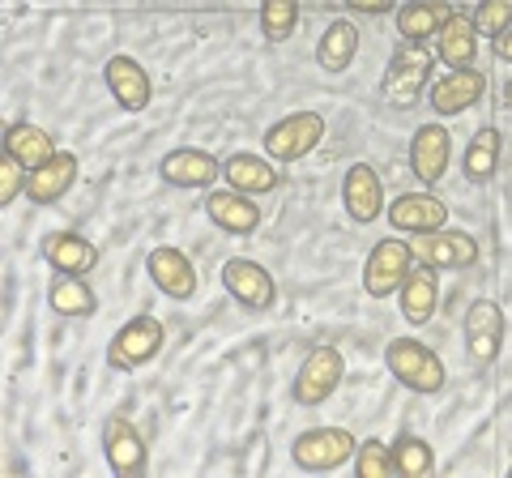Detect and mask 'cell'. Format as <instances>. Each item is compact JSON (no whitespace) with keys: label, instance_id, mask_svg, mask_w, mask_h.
Masks as SVG:
<instances>
[{"label":"cell","instance_id":"cell-26","mask_svg":"<svg viewBox=\"0 0 512 478\" xmlns=\"http://www.w3.org/2000/svg\"><path fill=\"white\" fill-rule=\"evenodd\" d=\"M355 56H359V26L346 22V18L329 22L325 35H320V43H316V65L325 73H346L350 65H355Z\"/></svg>","mask_w":512,"mask_h":478},{"label":"cell","instance_id":"cell-27","mask_svg":"<svg viewBox=\"0 0 512 478\" xmlns=\"http://www.w3.org/2000/svg\"><path fill=\"white\" fill-rule=\"evenodd\" d=\"M5 150L18 158L26 171H35L56 154V141L47 129H39L35 120H18V124H9V133H5Z\"/></svg>","mask_w":512,"mask_h":478},{"label":"cell","instance_id":"cell-16","mask_svg":"<svg viewBox=\"0 0 512 478\" xmlns=\"http://www.w3.org/2000/svg\"><path fill=\"white\" fill-rule=\"evenodd\" d=\"M483 94H487L483 69H453V73H444L440 82H431L427 103L436 116H461V111H470L474 103H483Z\"/></svg>","mask_w":512,"mask_h":478},{"label":"cell","instance_id":"cell-35","mask_svg":"<svg viewBox=\"0 0 512 478\" xmlns=\"http://www.w3.org/2000/svg\"><path fill=\"white\" fill-rule=\"evenodd\" d=\"M350 13H367V18H384V13H397L402 0H342Z\"/></svg>","mask_w":512,"mask_h":478},{"label":"cell","instance_id":"cell-7","mask_svg":"<svg viewBox=\"0 0 512 478\" xmlns=\"http://www.w3.org/2000/svg\"><path fill=\"white\" fill-rule=\"evenodd\" d=\"M410 269H414L410 239H380L363 261V291L372 299H389V295L402 291Z\"/></svg>","mask_w":512,"mask_h":478},{"label":"cell","instance_id":"cell-6","mask_svg":"<svg viewBox=\"0 0 512 478\" xmlns=\"http://www.w3.org/2000/svg\"><path fill=\"white\" fill-rule=\"evenodd\" d=\"M355 449H359V440L346 427H308L303 436H295L291 461L308 474H329V470H342L355 457Z\"/></svg>","mask_w":512,"mask_h":478},{"label":"cell","instance_id":"cell-22","mask_svg":"<svg viewBox=\"0 0 512 478\" xmlns=\"http://www.w3.org/2000/svg\"><path fill=\"white\" fill-rule=\"evenodd\" d=\"M436 60H444L448 69H474V60H478L474 13H466V9L448 13V22L440 26V35H436Z\"/></svg>","mask_w":512,"mask_h":478},{"label":"cell","instance_id":"cell-32","mask_svg":"<svg viewBox=\"0 0 512 478\" xmlns=\"http://www.w3.org/2000/svg\"><path fill=\"white\" fill-rule=\"evenodd\" d=\"M350 466H355L359 478H389L393 474V453H389V444H380L372 436V440H359V449H355V457H350Z\"/></svg>","mask_w":512,"mask_h":478},{"label":"cell","instance_id":"cell-28","mask_svg":"<svg viewBox=\"0 0 512 478\" xmlns=\"http://www.w3.org/2000/svg\"><path fill=\"white\" fill-rule=\"evenodd\" d=\"M47 304H52L56 316H73V321H82V316H94L99 299H94L86 274H56L52 286H47Z\"/></svg>","mask_w":512,"mask_h":478},{"label":"cell","instance_id":"cell-24","mask_svg":"<svg viewBox=\"0 0 512 478\" xmlns=\"http://www.w3.org/2000/svg\"><path fill=\"white\" fill-rule=\"evenodd\" d=\"M436 299H440V278H436V269H427L414 261V269L406 274L402 282V291H397V304H402V316H406V325H427L431 316H436Z\"/></svg>","mask_w":512,"mask_h":478},{"label":"cell","instance_id":"cell-9","mask_svg":"<svg viewBox=\"0 0 512 478\" xmlns=\"http://www.w3.org/2000/svg\"><path fill=\"white\" fill-rule=\"evenodd\" d=\"M222 286H227V295L244 312H269L278 304L274 274H269L261 261H252V257H231L227 265H222Z\"/></svg>","mask_w":512,"mask_h":478},{"label":"cell","instance_id":"cell-30","mask_svg":"<svg viewBox=\"0 0 512 478\" xmlns=\"http://www.w3.org/2000/svg\"><path fill=\"white\" fill-rule=\"evenodd\" d=\"M389 453H393V474H402V478H427L436 470V453H431V444L423 436L402 432L389 444Z\"/></svg>","mask_w":512,"mask_h":478},{"label":"cell","instance_id":"cell-18","mask_svg":"<svg viewBox=\"0 0 512 478\" xmlns=\"http://www.w3.org/2000/svg\"><path fill=\"white\" fill-rule=\"evenodd\" d=\"M103 82L111 90V99H116L124 111H146L150 99H154L150 73L137 56H111L103 65Z\"/></svg>","mask_w":512,"mask_h":478},{"label":"cell","instance_id":"cell-12","mask_svg":"<svg viewBox=\"0 0 512 478\" xmlns=\"http://www.w3.org/2000/svg\"><path fill=\"white\" fill-rule=\"evenodd\" d=\"M448 163H453V133H448L440 120L419 124V129H414V141H410V167H414V175H419V180L431 188V184L444 180Z\"/></svg>","mask_w":512,"mask_h":478},{"label":"cell","instance_id":"cell-11","mask_svg":"<svg viewBox=\"0 0 512 478\" xmlns=\"http://www.w3.org/2000/svg\"><path fill=\"white\" fill-rule=\"evenodd\" d=\"M103 457H107V470L116 478H141L150 470L146 436H141L137 423H128L124 414H111L103 423Z\"/></svg>","mask_w":512,"mask_h":478},{"label":"cell","instance_id":"cell-33","mask_svg":"<svg viewBox=\"0 0 512 478\" xmlns=\"http://www.w3.org/2000/svg\"><path fill=\"white\" fill-rule=\"evenodd\" d=\"M474 26H478V35H504V30L512 26V0H478V9H474Z\"/></svg>","mask_w":512,"mask_h":478},{"label":"cell","instance_id":"cell-20","mask_svg":"<svg viewBox=\"0 0 512 478\" xmlns=\"http://www.w3.org/2000/svg\"><path fill=\"white\" fill-rule=\"evenodd\" d=\"M205 214L218 231L227 235H252L261 227V205H256L248 193H235V188H214V193H205Z\"/></svg>","mask_w":512,"mask_h":478},{"label":"cell","instance_id":"cell-1","mask_svg":"<svg viewBox=\"0 0 512 478\" xmlns=\"http://www.w3.org/2000/svg\"><path fill=\"white\" fill-rule=\"evenodd\" d=\"M384 368H389V376L397 380V385H406L419 397H436L448 385L444 359L427 342H414V338H393L389 346H384Z\"/></svg>","mask_w":512,"mask_h":478},{"label":"cell","instance_id":"cell-29","mask_svg":"<svg viewBox=\"0 0 512 478\" xmlns=\"http://www.w3.org/2000/svg\"><path fill=\"white\" fill-rule=\"evenodd\" d=\"M500 150H504V137H500V129H478L474 137H470V146H466V154H461V171H466V180L470 184H487L495 171H500Z\"/></svg>","mask_w":512,"mask_h":478},{"label":"cell","instance_id":"cell-5","mask_svg":"<svg viewBox=\"0 0 512 478\" xmlns=\"http://www.w3.org/2000/svg\"><path fill=\"white\" fill-rule=\"evenodd\" d=\"M342 376H346V359H342V350L338 346H312L308 355H303V363H299V376H295V402L299 406H308V410H316V406H325L333 393L342 389Z\"/></svg>","mask_w":512,"mask_h":478},{"label":"cell","instance_id":"cell-31","mask_svg":"<svg viewBox=\"0 0 512 478\" xmlns=\"http://www.w3.org/2000/svg\"><path fill=\"white\" fill-rule=\"evenodd\" d=\"M299 26V0H261V35L269 43H286Z\"/></svg>","mask_w":512,"mask_h":478},{"label":"cell","instance_id":"cell-23","mask_svg":"<svg viewBox=\"0 0 512 478\" xmlns=\"http://www.w3.org/2000/svg\"><path fill=\"white\" fill-rule=\"evenodd\" d=\"M43 261L52 265V274H90L99 265V248L77 231H52L43 235Z\"/></svg>","mask_w":512,"mask_h":478},{"label":"cell","instance_id":"cell-13","mask_svg":"<svg viewBox=\"0 0 512 478\" xmlns=\"http://www.w3.org/2000/svg\"><path fill=\"white\" fill-rule=\"evenodd\" d=\"M342 205L350 222H359V227H367V222H376L389 205H384V184L372 163H350L346 175H342Z\"/></svg>","mask_w":512,"mask_h":478},{"label":"cell","instance_id":"cell-25","mask_svg":"<svg viewBox=\"0 0 512 478\" xmlns=\"http://www.w3.org/2000/svg\"><path fill=\"white\" fill-rule=\"evenodd\" d=\"M448 13H453L448 0H402L397 13H393V22H397V35H402L406 43H427V39L440 35Z\"/></svg>","mask_w":512,"mask_h":478},{"label":"cell","instance_id":"cell-19","mask_svg":"<svg viewBox=\"0 0 512 478\" xmlns=\"http://www.w3.org/2000/svg\"><path fill=\"white\" fill-rule=\"evenodd\" d=\"M222 180H227V188H235V193H248V197H265L274 193V188H282V171L274 158H261V154H231L222 158Z\"/></svg>","mask_w":512,"mask_h":478},{"label":"cell","instance_id":"cell-8","mask_svg":"<svg viewBox=\"0 0 512 478\" xmlns=\"http://www.w3.org/2000/svg\"><path fill=\"white\" fill-rule=\"evenodd\" d=\"M410 252H414V261L436 269V274L440 269H470V265H478V239L470 231H457V227L410 235Z\"/></svg>","mask_w":512,"mask_h":478},{"label":"cell","instance_id":"cell-37","mask_svg":"<svg viewBox=\"0 0 512 478\" xmlns=\"http://www.w3.org/2000/svg\"><path fill=\"white\" fill-rule=\"evenodd\" d=\"M504 107L512 111V77H508V82H504Z\"/></svg>","mask_w":512,"mask_h":478},{"label":"cell","instance_id":"cell-2","mask_svg":"<svg viewBox=\"0 0 512 478\" xmlns=\"http://www.w3.org/2000/svg\"><path fill=\"white\" fill-rule=\"evenodd\" d=\"M431 65H436V56L427 52V43H397V52L389 56V69H384V82H380V94L384 103L406 111L423 99L431 90Z\"/></svg>","mask_w":512,"mask_h":478},{"label":"cell","instance_id":"cell-21","mask_svg":"<svg viewBox=\"0 0 512 478\" xmlns=\"http://www.w3.org/2000/svg\"><path fill=\"white\" fill-rule=\"evenodd\" d=\"M77 171H82V163H77V154H73V150H56L43 167L30 171V180H26V197L35 201V205H56L60 197H69V188L77 184Z\"/></svg>","mask_w":512,"mask_h":478},{"label":"cell","instance_id":"cell-14","mask_svg":"<svg viewBox=\"0 0 512 478\" xmlns=\"http://www.w3.org/2000/svg\"><path fill=\"white\" fill-rule=\"evenodd\" d=\"M158 175H163L171 188H188V193L205 188V193H210V184L222 175V158H214L210 150H197V146H180V150L163 154Z\"/></svg>","mask_w":512,"mask_h":478},{"label":"cell","instance_id":"cell-34","mask_svg":"<svg viewBox=\"0 0 512 478\" xmlns=\"http://www.w3.org/2000/svg\"><path fill=\"white\" fill-rule=\"evenodd\" d=\"M26 180H30V171L13 158L9 150L0 154V205H13L22 193H26Z\"/></svg>","mask_w":512,"mask_h":478},{"label":"cell","instance_id":"cell-10","mask_svg":"<svg viewBox=\"0 0 512 478\" xmlns=\"http://www.w3.org/2000/svg\"><path fill=\"white\" fill-rule=\"evenodd\" d=\"M504 308L495 304V299H474V304L466 308V325H461V333H466V355L470 363H478V368H491L495 359H500L504 350Z\"/></svg>","mask_w":512,"mask_h":478},{"label":"cell","instance_id":"cell-17","mask_svg":"<svg viewBox=\"0 0 512 478\" xmlns=\"http://www.w3.org/2000/svg\"><path fill=\"white\" fill-rule=\"evenodd\" d=\"M384 218L402 235H427V231L448 227V205L436 193H402L384 210Z\"/></svg>","mask_w":512,"mask_h":478},{"label":"cell","instance_id":"cell-3","mask_svg":"<svg viewBox=\"0 0 512 478\" xmlns=\"http://www.w3.org/2000/svg\"><path fill=\"white\" fill-rule=\"evenodd\" d=\"M163 342H167L163 321L150 316V312H137L133 321H124L116 329V338L107 342V368L111 372H137V368H146V363H154L158 355H163Z\"/></svg>","mask_w":512,"mask_h":478},{"label":"cell","instance_id":"cell-36","mask_svg":"<svg viewBox=\"0 0 512 478\" xmlns=\"http://www.w3.org/2000/svg\"><path fill=\"white\" fill-rule=\"evenodd\" d=\"M491 47H495V56H500L504 65H512V26L504 30V35H495V39H491Z\"/></svg>","mask_w":512,"mask_h":478},{"label":"cell","instance_id":"cell-4","mask_svg":"<svg viewBox=\"0 0 512 478\" xmlns=\"http://www.w3.org/2000/svg\"><path fill=\"white\" fill-rule=\"evenodd\" d=\"M325 116L320 111H291V116H282L274 120L265 129V154L274 158V163H299V158H308L320 141H325Z\"/></svg>","mask_w":512,"mask_h":478},{"label":"cell","instance_id":"cell-15","mask_svg":"<svg viewBox=\"0 0 512 478\" xmlns=\"http://www.w3.org/2000/svg\"><path fill=\"white\" fill-rule=\"evenodd\" d=\"M146 274H150V282H154L167 299H175V304H188V299L197 295V269H192L188 252L171 248V244L150 248V257H146Z\"/></svg>","mask_w":512,"mask_h":478}]
</instances>
